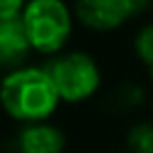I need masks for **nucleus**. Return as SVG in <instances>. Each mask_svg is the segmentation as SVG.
Returning a JSON list of instances; mask_svg holds the SVG:
<instances>
[{
    "label": "nucleus",
    "mask_w": 153,
    "mask_h": 153,
    "mask_svg": "<svg viewBox=\"0 0 153 153\" xmlns=\"http://www.w3.org/2000/svg\"><path fill=\"white\" fill-rule=\"evenodd\" d=\"M133 52H135V59L144 65L149 79L153 81V23L142 25V27L135 32Z\"/></svg>",
    "instance_id": "nucleus-8"
},
{
    "label": "nucleus",
    "mask_w": 153,
    "mask_h": 153,
    "mask_svg": "<svg viewBox=\"0 0 153 153\" xmlns=\"http://www.w3.org/2000/svg\"><path fill=\"white\" fill-rule=\"evenodd\" d=\"M124 144L128 153H153V122L149 120L135 122L126 131Z\"/></svg>",
    "instance_id": "nucleus-7"
},
{
    "label": "nucleus",
    "mask_w": 153,
    "mask_h": 153,
    "mask_svg": "<svg viewBox=\"0 0 153 153\" xmlns=\"http://www.w3.org/2000/svg\"><path fill=\"white\" fill-rule=\"evenodd\" d=\"M20 18L32 50L45 56H56L65 50L76 23L65 0H27Z\"/></svg>",
    "instance_id": "nucleus-2"
},
{
    "label": "nucleus",
    "mask_w": 153,
    "mask_h": 153,
    "mask_svg": "<svg viewBox=\"0 0 153 153\" xmlns=\"http://www.w3.org/2000/svg\"><path fill=\"white\" fill-rule=\"evenodd\" d=\"M32 52L34 50L25 32L23 18L16 16L0 20V68L7 72L25 68Z\"/></svg>",
    "instance_id": "nucleus-5"
},
{
    "label": "nucleus",
    "mask_w": 153,
    "mask_h": 153,
    "mask_svg": "<svg viewBox=\"0 0 153 153\" xmlns=\"http://www.w3.org/2000/svg\"><path fill=\"white\" fill-rule=\"evenodd\" d=\"M43 68L65 104H83L92 99L104 81L99 61L83 50H63L56 56H50Z\"/></svg>",
    "instance_id": "nucleus-3"
},
{
    "label": "nucleus",
    "mask_w": 153,
    "mask_h": 153,
    "mask_svg": "<svg viewBox=\"0 0 153 153\" xmlns=\"http://www.w3.org/2000/svg\"><path fill=\"white\" fill-rule=\"evenodd\" d=\"M146 0H74L72 11L79 25L97 34H110L124 27L144 9Z\"/></svg>",
    "instance_id": "nucleus-4"
},
{
    "label": "nucleus",
    "mask_w": 153,
    "mask_h": 153,
    "mask_svg": "<svg viewBox=\"0 0 153 153\" xmlns=\"http://www.w3.org/2000/svg\"><path fill=\"white\" fill-rule=\"evenodd\" d=\"M25 5H27V0H0V20L20 16Z\"/></svg>",
    "instance_id": "nucleus-9"
},
{
    "label": "nucleus",
    "mask_w": 153,
    "mask_h": 153,
    "mask_svg": "<svg viewBox=\"0 0 153 153\" xmlns=\"http://www.w3.org/2000/svg\"><path fill=\"white\" fill-rule=\"evenodd\" d=\"M59 104L61 97L43 65L18 68L0 81V106L11 120L23 124L48 122Z\"/></svg>",
    "instance_id": "nucleus-1"
},
{
    "label": "nucleus",
    "mask_w": 153,
    "mask_h": 153,
    "mask_svg": "<svg viewBox=\"0 0 153 153\" xmlns=\"http://www.w3.org/2000/svg\"><path fill=\"white\" fill-rule=\"evenodd\" d=\"M65 144L68 137L63 128L50 124V122L25 124L16 140V146L20 153H63Z\"/></svg>",
    "instance_id": "nucleus-6"
}]
</instances>
